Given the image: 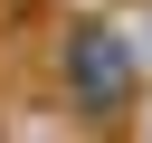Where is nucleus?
<instances>
[{
	"instance_id": "nucleus-1",
	"label": "nucleus",
	"mask_w": 152,
	"mask_h": 143,
	"mask_svg": "<svg viewBox=\"0 0 152 143\" xmlns=\"http://www.w3.org/2000/svg\"><path fill=\"white\" fill-rule=\"evenodd\" d=\"M66 67H76V86H86V105H124V48H114L104 29H86Z\"/></svg>"
}]
</instances>
